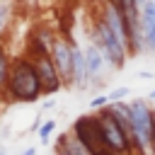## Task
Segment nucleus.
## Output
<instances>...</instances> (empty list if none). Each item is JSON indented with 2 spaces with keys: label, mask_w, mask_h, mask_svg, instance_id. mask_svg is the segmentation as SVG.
Segmentation results:
<instances>
[{
  "label": "nucleus",
  "mask_w": 155,
  "mask_h": 155,
  "mask_svg": "<svg viewBox=\"0 0 155 155\" xmlns=\"http://www.w3.org/2000/svg\"><path fill=\"white\" fill-rule=\"evenodd\" d=\"M7 102H17V104H31L39 102L41 94V85L34 70V63L29 56H17L10 65V78L5 85V92L0 94Z\"/></svg>",
  "instance_id": "1"
},
{
  "label": "nucleus",
  "mask_w": 155,
  "mask_h": 155,
  "mask_svg": "<svg viewBox=\"0 0 155 155\" xmlns=\"http://www.w3.org/2000/svg\"><path fill=\"white\" fill-rule=\"evenodd\" d=\"M90 41L99 48V53L104 56V61L109 63V68H114V70H121L124 65H126V58H128V51L119 44V39L111 34V29L104 24V19L97 15L94 19H92V24H90Z\"/></svg>",
  "instance_id": "2"
},
{
  "label": "nucleus",
  "mask_w": 155,
  "mask_h": 155,
  "mask_svg": "<svg viewBox=\"0 0 155 155\" xmlns=\"http://www.w3.org/2000/svg\"><path fill=\"white\" fill-rule=\"evenodd\" d=\"M131 107V128H133V148L136 153H143L150 148V140H153V104L148 99H131L128 102Z\"/></svg>",
  "instance_id": "3"
},
{
  "label": "nucleus",
  "mask_w": 155,
  "mask_h": 155,
  "mask_svg": "<svg viewBox=\"0 0 155 155\" xmlns=\"http://www.w3.org/2000/svg\"><path fill=\"white\" fill-rule=\"evenodd\" d=\"M70 133L92 153V155H116L111 153L104 140H102V133H99V124H97V114H82L73 121V128Z\"/></svg>",
  "instance_id": "4"
},
{
  "label": "nucleus",
  "mask_w": 155,
  "mask_h": 155,
  "mask_svg": "<svg viewBox=\"0 0 155 155\" xmlns=\"http://www.w3.org/2000/svg\"><path fill=\"white\" fill-rule=\"evenodd\" d=\"M97 124H99L102 140H104V145L111 153H116V155H131V153H136L133 145H131V140L126 138V133L121 131V126L116 124V119L107 109H99L97 111Z\"/></svg>",
  "instance_id": "5"
},
{
  "label": "nucleus",
  "mask_w": 155,
  "mask_h": 155,
  "mask_svg": "<svg viewBox=\"0 0 155 155\" xmlns=\"http://www.w3.org/2000/svg\"><path fill=\"white\" fill-rule=\"evenodd\" d=\"M51 61L56 65V73L63 82V87H73V53H70V36L56 34L51 46Z\"/></svg>",
  "instance_id": "6"
},
{
  "label": "nucleus",
  "mask_w": 155,
  "mask_h": 155,
  "mask_svg": "<svg viewBox=\"0 0 155 155\" xmlns=\"http://www.w3.org/2000/svg\"><path fill=\"white\" fill-rule=\"evenodd\" d=\"M31 63H34V70H36V78H39V85H41V94L44 97H51L56 92L63 90V82L56 73V65L51 61V56H29Z\"/></svg>",
  "instance_id": "7"
},
{
  "label": "nucleus",
  "mask_w": 155,
  "mask_h": 155,
  "mask_svg": "<svg viewBox=\"0 0 155 155\" xmlns=\"http://www.w3.org/2000/svg\"><path fill=\"white\" fill-rule=\"evenodd\" d=\"M99 17H102L104 24L111 29V34L119 39V44L128 51V31H126V22H124L119 7H116L114 2H107V0H104V2L99 5Z\"/></svg>",
  "instance_id": "8"
},
{
  "label": "nucleus",
  "mask_w": 155,
  "mask_h": 155,
  "mask_svg": "<svg viewBox=\"0 0 155 155\" xmlns=\"http://www.w3.org/2000/svg\"><path fill=\"white\" fill-rule=\"evenodd\" d=\"M82 53H85V65H87V78H90V85H97L104 80V70H109V63L104 61V56L99 53V48L87 41L82 46Z\"/></svg>",
  "instance_id": "9"
},
{
  "label": "nucleus",
  "mask_w": 155,
  "mask_h": 155,
  "mask_svg": "<svg viewBox=\"0 0 155 155\" xmlns=\"http://www.w3.org/2000/svg\"><path fill=\"white\" fill-rule=\"evenodd\" d=\"M140 34H143L145 53H155V7H153V0H148L140 7Z\"/></svg>",
  "instance_id": "10"
},
{
  "label": "nucleus",
  "mask_w": 155,
  "mask_h": 155,
  "mask_svg": "<svg viewBox=\"0 0 155 155\" xmlns=\"http://www.w3.org/2000/svg\"><path fill=\"white\" fill-rule=\"evenodd\" d=\"M70 53H73V87L87 90L90 87V78H87L85 53H82V46L78 41H73V39H70Z\"/></svg>",
  "instance_id": "11"
},
{
  "label": "nucleus",
  "mask_w": 155,
  "mask_h": 155,
  "mask_svg": "<svg viewBox=\"0 0 155 155\" xmlns=\"http://www.w3.org/2000/svg\"><path fill=\"white\" fill-rule=\"evenodd\" d=\"M53 39H56V31H51L48 27H39L29 39V46H31L29 56H48L51 46H53Z\"/></svg>",
  "instance_id": "12"
},
{
  "label": "nucleus",
  "mask_w": 155,
  "mask_h": 155,
  "mask_svg": "<svg viewBox=\"0 0 155 155\" xmlns=\"http://www.w3.org/2000/svg\"><path fill=\"white\" fill-rule=\"evenodd\" d=\"M53 155H92L70 131H65L58 140H56V148H53Z\"/></svg>",
  "instance_id": "13"
},
{
  "label": "nucleus",
  "mask_w": 155,
  "mask_h": 155,
  "mask_svg": "<svg viewBox=\"0 0 155 155\" xmlns=\"http://www.w3.org/2000/svg\"><path fill=\"white\" fill-rule=\"evenodd\" d=\"M10 65H12L10 53H7L5 46L0 44V94L5 92V85H7V78H10Z\"/></svg>",
  "instance_id": "14"
},
{
  "label": "nucleus",
  "mask_w": 155,
  "mask_h": 155,
  "mask_svg": "<svg viewBox=\"0 0 155 155\" xmlns=\"http://www.w3.org/2000/svg\"><path fill=\"white\" fill-rule=\"evenodd\" d=\"M12 22V0H0V41Z\"/></svg>",
  "instance_id": "15"
},
{
  "label": "nucleus",
  "mask_w": 155,
  "mask_h": 155,
  "mask_svg": "<svg viewBox=\"0 0 155 155\" xmlns=\"http://www.w3.org/2000/svg\"><path fill=\"white\" fill-rule=\"evenodd\" d=\"M56 126H58L56 119H48V121H44V124L39 126V143H41V145H48V140H51Z\"/></svg>",
  "instance_id": "16"
},
{
  "label": "nucleus",
  "mask_w": 155,
  "mask_h": 155,
  "mask_svg": "<svg viewBox=\"0 0 155 155\" xmlns=\"http://www.w3.org/2000/svg\"><path fill=\"white\" fill-rule=\"evenodd\" d=\"M128 94H131V87H126V85H121V87H114V90H109V92H107L109 102H121V99H126Z\"/></svg>",
  "instance_id": "17"
},
{
  "label": "nucleus",
  "mask_w": 155,
  "mask_h": 155,
  "mask_svg": "<svg viewBox=\"0 0 155 155\" xmlns=\"http://www.w3.org/2000/svg\"><path fill=\"white\" fill-rule=\"evenodd\" d=\"M107 104H109V97H107V94H97V97L90 99V109H92V111H99V109H104Z\"/></svg>",
  "instance_id": "18"
},
{
  "label": "nucleus",
  "mask_w": 155,
  "mask_h": 155,
  "mask_svg": "<svg viewBox=\"0 0 155 155\" xmlns=\"http://www.w3.org/2000/svg\"><path fill=\"white\" fill-rule=\"evenodd\" d=\"M56 107V99H44L41 102V111H48V109H53Z\"/></svg>",
  "instance_id": "19"
},
{
  "label": "nucleus",
  "mask_w": 155,
  "mask_h": 155,
  "mask_svg": "<svg viewBox=\"0 0 155 155\" xmlns=\"http://www.w3.org/2000/svg\"><path fill=\"white\" fill-rule=\"evenodd\" d=\"M153 78H155V75H153L150 70H140V73H138V80H153Z\"/></svg>",
  "instance_id": "20"
},
{
  "label": "nucleus",
  "mask_w": 155,
  "mask_h": 155,
  "mask_svg": "<svg viewBox=\"0 0 155 155\" xmlns=\"http://www.w3.org/2000/svg\"><path fill=\"white\" fill-rule=\"evenodd\" d=\"M22 155H39V150L34 148V145H29V148H24V153Z\"/></svg>",
  "instance_id": "21"
},
{
  "label": "nucleus",
  "mask_w": 155,
  "mask_h": 155,
  "mask_svg": "<svg viewBox=\"0 0 155 155\" xmlns=\"http://www.w3.org/2000/svg\"><path fill=\"white\" fill-rule=\"evenodd\" d=\"M145 99H148V102H150V104H153V102H155V87H153V90H150V92H148V97H145Z\"/></svg>",
  "instance_id": "22"
},
{
  "label": "nucleus",
  "mask_w": 155,
  "mask_h": 155,
  "mask_svg": "<svg viewBox=\"0 0 155 155\" xmlns=\"http://www.w3.org/2000/svg\"><path fill=\"white\" fill-rule=\"evenodd\" d=\"M0 155H10V153H7V150H5V148H0Z\"/></svg>",
  "instance_id": "23"
},
{
  "label": "nucleus",
  "mask_w": 155,
  "mask_h": 155,
  "mask_svg": "<svg viewBox=\"0 0 155 155\" xmlns=\"http://www.w3.org/2000/svg\"><path fill=\"white\" fill-rule=\"evenodd\" d=\"M136 2H138V5H140V7H143V5H145V2H148V0H136Z\"/></svg>",
  "instance_id": "24"
},
{
  "label": "nucleus",
  "mask_w": 155,
  "mask_h": 155,
  "mask_svg": "<svg viewBox=\"0 0 155 155\" xmlns=\"http://www.w3.org/2000/svg\"><path fill=\"white\" fill-rule=\"evenodd\" d=\"M131 155H143V153H131Z\"/></svg>",
  "instance_id": "25"
},
{
  "label": "nucleus",
  "mask_w": 155,
  "mask_h": 155,
  "mask_svg": "<svg viewBox=\"0 0 155 155\" xmlns=\"http://www.w3.org/2000/svg\"><path fill=\"white\" fill-rule=\"evenodd\" d=\"M107 2H116V0H107Z\"/></svg>",
  "instance_id": "26"
}]
</instances>
